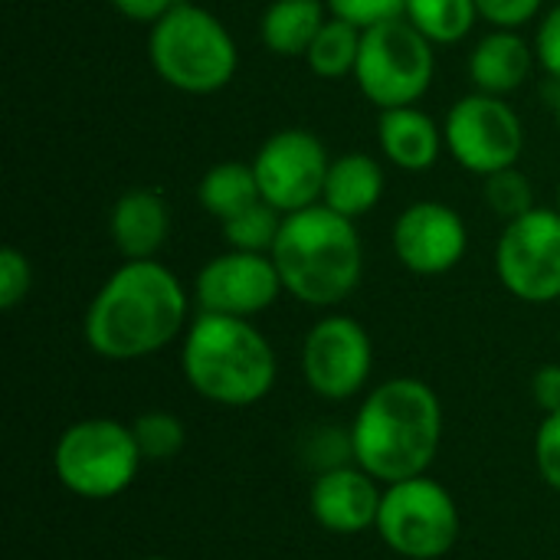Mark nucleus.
I'll use <instances>...</instances> for the list:
<instances>
[{
	"label": "nucleus",
	"mask_w": 560,
	"mask_h": 560,
	"mask_svg": "<svg viewBox=\"0 0 560 560\" xmlns=\"http://www.w3.org/2000/svg\"><path fill=\"white\" fill-rule=\"evenodd\" d=\"M305 459H308L318 472H328V469H338V466L354 463L351 430H341V427L315 430V436H312L308 446H305Z\"/></svg>",
	"instance_id": "obj_27"
},
{
	"label": "nucleus",
	"mask_w": 560,
	"mask_h": 560,
	"mask_svg": "<svg viewBox=\"0 0 560 560\" xmlns=\"http://www.w3.org/2000/svg\"><path fill=\"white\" fill-rule=\"evenodd\" d=\"M384 184H387V177H384V167L377 158H371L364 151H348L341 158H331L322 203L358 223L361 217L377 210V203L384 197Z\"/></svg>",
	"instance_id": "obj_19"
},
{
	"label": "nucleus",
	"mask_w": 560,
	"mask_h": 560,
	"mask_svg": "<svg viewBox=\"0 0 560 560\" xmlns=\"http://www.w3.org/2000/svg\"><path fill=\"white\" fill-rule=\"evenodd\" d=\"M328 16L325 0H272L259 16V39L282 59H305Z\"/></svg>",
	"instance_id": "obj_20"
},
{
	"label": "nucleus",
	"mask_w": 560,
	"mask_h": 560,
	"mask_svg": "<svg viewBox=\"0 0 560 560\" xmlns=\"http://www.w3.org/2000/svg\"><path fill=\"white\" fill-rule=\"evenodd\" d=\"M141 463L144 459L131 427L108 417L66 427L52 450V472L59 486L89 502H108L121 495L135 482Z\"/></svg>",
	"instance_id": "obj_6"
},
{
	"label": "nucleus",
	"mask_w": 560,
	"mask_h": 560,
	"mask_svg": "<svg viewBox=\"0 0 560 560\" xmlns=\"http://www.w3.org/2000/svg\"><path fill=\"white\" fill-rule=\"evenodd\" d=\"M404 20H410L433 46H456L463 43L476 20V0H407Z\"/></svg>",
	"instance_id": "obj_23"
},
{
	"label": "nucleus",
	"mask_w": 560,
	"mask_h": 560,
	"mask_svg": "<svg viewBox=\"0 0 560 560\" xmlns=\"http://www.w3.org/2000/svg\"><path fill=\"white\" fill-rule=\"evenodd\" d=\"M259 180V194L279 213H299L322 203L331 154L308 128L272 131L249 161Z\"/></svg>",
	"instance_id": "obj_11"
},
{
	"label": "nucleus",
	"mask_w": 560,
	"mask_h": 560,
	"mask_svg": "<svg viewBox=\"0 0 560 560\" xmlns=\"http://www.w3.org/2000/svg\"><path fill=\"white\" fill-rule=\"evenodd\" d=\"M456 499L430 476L404 479L384 489L377 535L381 541L407 560L446 558L459 541Z\"/></svg>",
	"instance_id": "obj_8"
},
{
	"label": "nucleus",
	"mask_w": 560,
	"mask_h": 560,
	"mask_svg": "<svg viewBox=\"0 0 560 560\" xmlns=\"http://www.w3.org/2000/svg\"><path fill=\"white\" fill-rule=\"evenodd\" d=\"M272 259L285 292L312 308L341 305L364 276V243L358 236V223L325 203L285 213Z\"/></svg>",
	"instance_id": "obj_3"
},
{
	"label": "nucleus",
	"mask_w": 560,
	"mask_h": 560,
	"mask_svg": "<svg viewBox=\"0 0 560 560\" xmlns=\"http://www.w3.org/2000/svg\"><path fill=\"white\" fill-rule=\"evenodd\" d=\"M450 158L479 177L518 167L525 151V125L522 115L502 98L489 92H469L453 102L443 125Z\"/></svg>",
	"instance_id": "obj_9"
},
{
	"label": "nucleus",
	"mask_w": 560,
	"mask_h": 560,
	"mask_svg": "<svg viewBox=\"0 0 560 560\" xmlns=\"http://www.w3.org/2000/svg\"><path fill=\"white\" fill-rule=\"evenodd\" d=\"M108 230L125 259H158L171 236V207L158 190H125L112 207Z\"/></svg>",
	"instance_id": "obj_16"
},
{
	"label": "nucleus",
	"mask_w": 560,
	"mask_h": 560,
	"mask_svg": "<svg viewBox=\"0 0 560 560\" xmlns=\"http://www.w3.org/2000/svg\"><path fill=\"white\" fill-rule=\"evenodd\" d=\"M558 210H560V187H558Z\"/></svg>",
	"instance_id": "obj_37"
},
{
	"label": "nucleus",
	"mask_w": 560,
	"mask_h": 560,
	"mask_svg": "<svg viewBox=\"0 0 560 560\" xmlns=\"http://www.w3.org/2000/svg\"><path fill=\"white\" fill-rule=\"evenodd\" d=\"M187 384L217 407H253L276 387L279 361L253 318L200 312L184 331Z\"/></svg>",
	"instance_id": "obj_4"
},
{
	"label": "nucleus",
	"mask_w": 560,
	"mask_h": 560,
	"mask_svg": "<svg viewBox=\"0 0 560 560\" xmlns=\"http://www.w3.org/2000/svg\"><path fill=\"white\" fill-rule=\"evenodd\" d=\"M180 0H112V7L125 16V20H135V23H148L154 26L167 10H174Z\"/></svg>",
	"instance_id": "obj_34"
},
{
	"label": "nucleus",
	"mask_w": 560,
	"mask_h": 560,
	"mask_svg": "<svg viewBox=\"0 0 560 560\" xmlns=\"http://www.w3.org/2000/svg\"><path fill=\"white\" fill-rule=\"evenodd\" d=\"M555 115H558V128H560V95H558V105H555Z\"/></svg>",
	"instance_id": "obj_35"
},
{
	"label": "nucleus",
	"mask_w": 560,
	"mask_h": 560,
	"mask_svg": "<svg viewBox=\"0 0 560 560\" xmlns=\"http://www.w3.org/2000/svg\"><path fill=\"white\" fill-rule=\"evenodd\" d=\"M377 141L384 158L400 167V171H430L443 148V128L417 105H400V108H387L377 118Z\"/></svg>",
	"instance_id": "obj_18"
},
{
	"label": "nucleus",
	"mask_w": 560,
	"mask_h": 560,
	"mask_svg": "<svg viewBox=\"0 0 560 560\" xmlns=\"http://www.w3.org/2000/svg\"><path fill=\"white\" fill-rule=\"evenodd\" d=\"M538 66L535 43L518 30H489L469 52V79L476 92L512 95L518 92Z\"/></svg>",
	"instance_id": "obj_17"
},
{
	"label": "nucleus",
	"mask_w": 560,
	"mask_h": 560,
	"mask_svg": "<svg viewBox=\"0 0 560 560\" xmlns=\"http://www.w3.org/2000/svg\"><path fill=\"white\" fill-rule=\"evenodd\" d=\"M476 7L479 20H486L492 30H522L541 13L545 0H476Z\"/></svg>",
	"instance_id": "obj_30"
},
{
	"label": "nucleus",
	"mask_w": 560,
	"mask_h": 560,
	"mask_svg": "<svg viewBox=\"0 0 560 560\" xmlns=\"http://www.w3.org/2000/svg\"><path fill=\"white\" fill-rule=\"evenodd\" d=\"M197 200L220 223L240 217L243 210H249L253 203L262 200L253 164H243V161L213 164L197 184Z\"/></svg>",
	"instance_id": "obj_21"
},
{
	"label": "nucleus",
	"mask_w": 560,
	"mask_h": 560,
	"mask_svg": "<svg viewBox=\"0 0 560 560\" xmlns=\"http://www.w3.org/2000/svg\"><path fill=\"white\" fill-rule=\"evenodd\" d=\"M374 371V345L368 328L351 315H325L302 341V377L325 400H351Z\"/></svg>",
	"instance_id": "obj_12"
},
{
	"label": "nucleus",
	"mask_w": 560,
	"mask_h": 560,
	"mask_svg": "<svg viewBox=\"0 0 560 560\" xmlns=\"http://www.w3.org/2000/svg\"><path fill=\"white\" fill-rule=\"evenodd\" d=\"M33 289V266L26 259V253H20L16 246L0 249V308L10 312L16 308Z\"/></svg>",
	"instance_id": "obj_28"
},
{
	"label": "nucleus",
	"mask_w": 560,
	"mask_h": 560,
	"mask_svg": "<svg viewBox=\"0 0 560 560\" xmlns=\"http://www.w3.org/2000/svg\"><path fill=\"white\" fill-rule=\"evenodd\" d=\"M331 16H341L361 30L387 23V20H400L407 10V0H325Z\"/></svg>",
	"instance_id": "obj_29"
},
{
	"label": "nucleus",
	"mask_w": 560,
	"mask_h": 560,
	"mask_svg": "<svg viewBox=\"0 0 560 560\" xmlns=\"http://www.w3.org/2000/svg\"><path fill=\"white\" fill-rule=\"evenodd\" d=\"M535 463H538L545 486L560 492V413H548L541 420L538 436H535Z\"/></svg>",
	"instance_id": "obj_31"
},
{
	"label": "nucleus",
	"mask_w": 560,
	"mask_h": 560,
	"mask_svg": "<svg viewBox=\"0 0 560 560\" xmlns=\"http://www.w3.org/2000/svg\"><path fill=\"white\" fill-rule=\"evenodd\" d=\"M131 433H135V443H138V453H141L144 463H171L187 443L184 423L167 410L141 413L131 423Z\"/></svg>",
	"instance_id": "obj_25"
},
{
	"label": "nucleus",
	"mask_w": 560,
	"mask_h": 560,
	"mask_svg": "<svg viewBox=\"0 0 560 560\" xmlns=\"http://www.w3.org/2000/svg\"><path fill=\"white\" fill-rule=\"evenodd\" d=\"M354 463L381 486L427 476L443 443V404L427 381L377 384L351 423Z\"/></svg>",
	"instance_id": "obj_2"
},
{
	"label": "nucleus",
	"mask_w": 560,
	"mask_h": 560,
	"mask_svg": "<svg viewBox=\"0 0 560 560\" xmlns=\"http://www.w3.org/2000/svg\"><path fill=\"white\" fill-rule=\"evenodd\" d=\"M394 253L413 276H446L469 249L466 220L443 200H417L400 210L394 233Z\"/></svg>",
	"instance_id": "obj_14"
},
{
	"label": "nucleus",
	"mask_w": 560,
	"mask_h": 560,
	"mask_svg": "<svg viewBox=\"0 0 560 560\" xmlns=\"http://www.w3.org/2000/svg\"><path fill=\"white\" fill-rule=\"evenodd\" d=\"M361 39H364L361 26L341 20V16H328V23L318 30L315 43L305 52V62L318 79H328V82L354 75L358 56H361Z\"/></svg>",
	"instance_id": "obj_22"
},
{
	"label": "nucleus",
	"mask_w": 560,
	"mask_h": 560,
	"mask_svg": "<svg viewBox=\"0 0 560 560\" xmlns=\"http://www.w3.org/2000/svg\"><path fill=\"white\" fill-rule=\"evenodd\" d=\"M285 292L272 253L226 249L200 266L194 279V302L210 315L256 318Z\"/></svg>",
	"instance_id": "obj_13"
},
{
	"label": "nucleus",
	"mask_w": 560,
	"mask_h": 560,
	"mask_svg": "<svg viewBox=\"0 0 560 560\" xmlns=\"http://www.w3.org/2000/svg\"><path fill=\"white\" fill-rule=\"evenodd\" d=\"M381 499H384L381 482L371 472H364L358 463H348L315 476L308 509L325 532L361 535L368 528H377Z\"/></svg>",
	"instance_id": "obj_15"
},
{
	"label": "nucleus",
	"mask_w": 560,
	"mask_h": 560,
	"mask_svg": "<svg viewBox=\"0 0 560 560\" xmlns=\"http://www.w3.org/2000/svg\"><path fill=\"white\" fill-rule=\"evenodd\" d=\"M436 75L433 43L410 20H387L364 30L354 82L381 112L417 105Z\"/></svg>",
	"instance_id": "obj_7"
},
{
	"label": "nucleus",
	"mask_w": 560,
	"mask_h": 560,
	"mask_svg": "<svg viewBox=\"0 0 560 560\" xmlns=\"http://www.w3.org/2000/svg\"><path fill=\"white\" fill-rule=\"evenodd\" d=\"M285 213H279L272 203L259 200L249 210H243L240 217L220 223L223 226V240L230 249H243V253H272L279 230H282Z\"/></svg>",
	"instance_id": "obj_24"
},
{
	"label": "nucleus",
	"mask_w": 560,
	"mask_h": 560,
	"mask_svg": "<svg viewBox=\"0 0 560 560\" xmlns=\"http://www.w3.org/2000/svg\"><path fill=\"white\" fill-rule=\"evenodd\" d=\"M532 394L535 404L548 413H560V364H545L538 368L535 381H532Z\"/></svg>",
	"instance_id": "obj_33"
},
{
	"label": "nucleus",
	"mask_w": 560,
	"mask_h": 560,
	"mask_svg": "<svg viewBox=\"0 0 560 560\" xmlns=\"http://www.w3.org/2000/svg\"><path fill=\"white\" fill-rule=\"evenodd\" d=\"M148 59L158 79L187 95H213L240 69V49L226 23L190 0H180L151 26Z\"/></svg>",
	"instance_id": "obj_5"
},
{
	"label": "nucleus",
	"mask_w": 560,
	"mask_h": 560,
	"mask_svg": "<svg viewBox=\"0 0 560 560\" xmlns=\"http://www.w3.org/2000/svg\"><path fill=\"white\" fill-rule=\"evenodd\" d=\"M141 560H174V558H141Z\"/></svg>",
	"instance_id": "obj_36"
},
{
	"label": "nucleus",
	"mask_w": 560,
	"mask_h": 560,
	"mask_svg": "<svg viewBox=\"0 0 560 560\" xmlns=\"http://www.w3.org/2000/svg\"><path fill=\"white\" fill-rule=\"evenodd\" d=\"M486 187H482V197H486V207L502 217L505 223L525 217L528 210H535V187L528 180V174H522L518 167H509V171H499V174H489L482 177Z\"/></svg>",
	"instance_id": "obj_26"
},
{
	"label": "nucleus",
	"mask_w": 560,
	"mask_h": 560,
	"mask_svg": "<svg viewBox=\"0 0 560 560\" xmlns=\"http://www.w3.org/2000/svg\"><path fill=\"white\" fill-rule=\"evenodd\" d=\"M495 276L509 295L528 305L560 299V210L535 207L505 223L495 243Z\"/></svg>",
	"instance_id": "obj_10"
},
{
	"label": "nucleus",
	"mask_w": 560,
	"mask_h": 560,
	"mask_svg": "<svg viewBox=\"0 0 560 560\" xmlns=\"http://www.w3.org/2000/svg\"><path fill=\"white\" fill-rule=\"evenodd\" d=\"M532 43H535L538 66H541L551 79H558L560 82V3H555V7L541 16V23H538Z\"/></svg>",
	"instance_id": "obj_32"
},
{
	"label": "nucleus",
	"mask_w": 560,
	"mask_h": 560,
	"mask_svg": "<svg viewBox=\"0 0 560 560\" xmlns=\"http://www.w3.org/2000/svg\"><path fill=\"white\" fill-rule=\"evenodd\" d=\"M190 299L158 259H125L85 312V345L105 361H141L184 335Z\"/></svg>",
	"instance_id": "obj_1"
}]
</instances>
